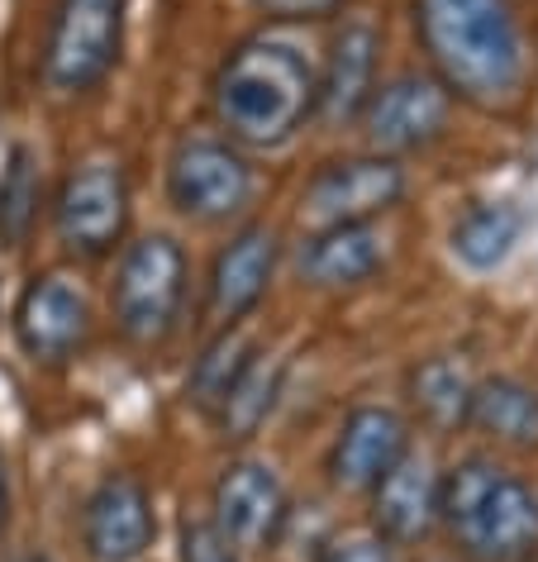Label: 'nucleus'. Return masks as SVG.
I'll list each match as a JSON object with an SVG mask.
<instances>
[{"label": "nucleus", "mask_w": 538, "mask_h": 562, "mask_svg": "<svg viewBox=\"0 0 538 562\" xmlns=\"http://www.w3.org/2000/svg\"><path fill=\"white\" fill-rule=\"evenodd\" d=\"M519 229H524V220H519L515 205H472L458 224H452V252H458L467 267L486 272V267L509 258Z\"/></svg>", "instance_id": "nucleus-20"}, {"label": "nucleus", "mask_w": 538, "mask_h": 562, "mask_svg": "<svg viewBox=\"0 0 538 562\" xmlns=\"http://www.w3.org/2000/svg\"><path fill=\"white\" fill-rule=\"evenodd\" d=\"M272 267H277V234L253 224V229H244L215 258V272H210V315L220 325H238L262 301Z\"/></svg>", "instance_id": "nucleus-16"}, {"label": "nucleus", "mask_w": 538, "mask_h": 562, "mask_svg": "<svg viewBox=\"0 0 538 562\" xmlns=\"http://www.w3.org/2000/svg\"><path fill=\"white\" fill-rule=\"evenodd\" d=\"M467 425L501 448H538V391L515 382V376H491L472 391Z\"/></svg>", "instance_id": "nucleus-18"}, {"label": "nucleus", "mask_w": 538, "mask_h": 562, "mask_svg": "<svg viewBox=\"0 0 538 562\" xmlns=\"http://www.w3.org/2000/svg\"><path fill=\"white\" fill-rule=\"evenodd\" d=\"M181 562H238V553L210 519H187L181 525Z\"/></svg>", "instance_id": "nucleus-24"}, {"label": "nucleus", "mask_w": 538, "mask_h": 562, "mask_svg": "<svg viewBox=\"0 0 538 562\" xmlns=\"http://www.w3.org/2000/svg\"><path fill=\"white\" fill-rule=\"evenodd\" d=\"M320 77L295 44L253 38L234 48L210 87L220 130L248 148H281L315 115Z\"/></svg>", "instance_id": "nucleus-2"}, {"label": "nucleus", "mask_w": 538, "mask_h": 562, "mask_svg": "<svg viewBox=\"0 0 538 562\" xmlns=\"http://www.w3.org/2000/svg\"><path fill=\"white\" fill-rule=\"evenodd\" d=\"M53 220H58V238L72 252H81V258H105L124 238V224H130V187H124V172L115 162L77 167V172L63 181Z\"/></svg>", "instance_id": "nucleus-8"}, {"label": "nucleus", "mask_w": 538, "mask_h": 562, "mask_svg": "<svg viewBox=\"0 0 538 562\" xmlns=\"http://www.w3.org/2000/svg\"><path fill=\"white\" fill-rule=\"evenodd\" d=\"M386 258V244L372 224H334V229H315V238L301 252V277L310 286L338 291L367 281Z\"/></svg>", "instance_id": "nucleus-17"}, {"label": "nucleus", "mask_w": 538, "mask_h": 562, "mask_svg": "<svg viewBox=\"0 0 538 562\" xmlns=\"http://www.w3.org/2000/svg\"><path fill=\"white\" fill-rule=\"evenodd\" d=\"M34 215H38V167L30 148H15L5 177H0V238H5V248H20L30 238Z\"/></svg>", "instance_id": "nucleus-23"}, {"label": "nucleus", "mask_w": 538, "mask_h": 562, "mask_svg": "<svg viewBox=\"0 0 538 562\" xmlns=\"http://www.w3.org/2000/svg\"><path fill=\"white\" fill-rule=\"evenodd\" d=\"M438 519L472 562H529L538 553V491L491 458L438 476Z\"/></svg>", "instance_id": "nucleus-3"}, {"label": "nucleus", "mask_w": 538, "mask_h": 562, "mask_svg": "<svg viewBox=\"0 0 538 562\" xmlns=\"http://www.w3.org/2000/svg\"><path fill=\"white\" fill-rule=\"evenodd\" d=\"M281 391V362L267 358V353H253V362L244 368V376L234 382V391L224 396L220 405V425H224V439H253L258 425L267 419Z\"/></svg>", "instance_id": "nucleus-21"}, {"label": "nucleus", "mask_w": 538, "mask_h": 562, "mask_svg": "<svg viewBox=\"0 0 538 562\" xmlns=\"http://www.w3.org/2000/svg\"><path fill=\"white\" fill-rule=\"evenodd\" d=\"M181 301H187V252L177 238L148 234L130 244L115 281V325L124 339L158 348L177 329Z\"/></svg>", "instance_id": "nucleus-4"}, {"label": "nucleus", "mask_w": 538, "mask_h": 562, "mask_svg": "<svg viewBox=\"0 0 538 562\" xmlns=\"http://www.w3.org/2000/svg\"><path fill=\"white\" fill-rule=\"evenodd\" d=\"M448 110H452V95L438 77H395L391 87L372 91V101L362 110V130H367V144L391 153H415V148H429L434 138H444L448 130Z\"/></svg>", "instance_id": "nucleus-9"}, {"label": "nucleus", "mask_w": 538, "mask_h": 562, "mask_svg": "<svg viewBox=\"0 0 538 562\" xmlns=\"http://www.w3.org/2000/svg\"><path fill=\"white\" fill-rule=\"evenodd\" d=\"M405 453H410L405 419L386 411V405H362L338 429V443L329 453V476L344 491H372Z\"/></svg>", "instance_id": "nucleus-13"}, {"label": "nucleus", "mask_w": 538, "mask_h": 562, "mask_svg": "<svg viewBox=\"0 0 538 562\" xmlns=\"http://www.w3.org/2000/svg\"><path fill=\"white\" fill-rule=\"evenodd\" d=\"M24 562H48V558H24Z\"/></svg>", "instance_id": "nucleus-28"}, {"label": "nucleus", "mask_w": 538, "mask_h": 562, "mask_svg": "<svg viewBox=\"0 0 538 562\" xmlns=\"http://www.w3.org/2000/svg\"><path fill=\"white\" fill-rule=\"evenodd\" d=\"M248 362H253V339L238 325H224L220 339L195 358V372H191V386H187L191 401L201 405V411H220Z\"/></svg>", "instance_id": "nucleus-22"}, {"label": "nucleus", "mask_w": 538, "mask_h": 562, "mask_svg": "<svg viewBox=\"0 0 538 562\" xmlns=\"http://www.w3.org/2000/svg\"><path fill=\"white\" fill-rule=\"evenodd\" d=\"M91 334V311L87 296L58 272H44L24 286V296L15 305V339L24 348V358L34 362H67L87 344Z\"/></svg>", "instance_id": "nucleus-11"}, {"label": "nucleus", "mask_w": 538, "mask_h": 562, "mask_svg": "<svg viewBox=\"0 0 538 562\" xmlns=\"http://www.w3.org/2000/svg\"><path fill=\"white\" fill-rule=\"evenodd\" d=\"M415 24L448 95L481 110L519 101L524 44L509 0H415Z\"/></svg>", "instance_id": "nucleus-1"}, {"label": "nucleus", "mask_w": 538, "mask_h": 562, "mask_svg": "<svg viewBox=\"0 0 538 562\" xmlns=\"http://www.w3.org/2000/svg\"><path fill=\"white\" fill-rule=\"evenodd\" d=\"M372 525L381 543H419L438 525V476L424 453H405L372 486Z\"/></svg>", "instance_id": "nucleus-14"}, {"label": "nucleus", "mask_w": 538, "mask_h": 562, "mask_svg": "<svg viewBox=\"0 0 538 562\" xmlns=\"http://www.w3.org/2000/svg\"><path fill=\"white\" fill-rule=\"evenodd\" d=\"M405 195V172L395 158H344L310 177L301 195V220L310 229L334 224H372V215L391 210Z\"/></svg>", "instance_id": "nucleus-7"}, {"label": "nucleus", "mask_w": 538, "mask_h": 562, "mask_svg": "<svg viewBox=\"0 0 538 562\" xmlns=\"http://www.w3.org/2000/svg\"><path fill=\"white\" fill-rule=\"evenodd\" d=\"M267 20H324L334 10H344L348 0H253Z\"/></svg>", "instance_id": "nucleus-25"}, {"label": "nucleus", "mask_w": 538, "mask_h": 562, "mask_svg": "<svg viewBox=\"0 0 538 562\" xmlns=\"http://www.w3.org/2000/svg\"><path fill=\"white\" fill-rule=\"evenodd\" d=\"M472 391H477V382L467 376V368L458 358H429L410 372V401H415L419 419L434 434H452V429L467 425Z\"/></svg>", "instance_id": "nucleus-19"}, {"label": "nucleus", "mask_w": 538, "mask_h": 562, "mask_svg": "<svg viewBox=\"0 0 538 562\" xmlns=\"http://www.w3.org/2000/svg\"><path fill=\"white\" fill-rule=\"evenodd\" d=\"M291 519L281 476L267 462H229L215 482V525L229 548H272Z\"/></svg>", "instance_id": "nucleus-10"}, {"label": "nucleus", "mask_w": 538, "mask_h": 562, "mask_svg": "<svg viewBox=\"0 0 538 562\" xmlns=\"http://www.w3.org/2000/svg\"><path fill=\"white\" fill-rule=\"evenodd\" d=\"M10 525V472H5V458H0V533Z\"/></svg>", "instance_id": "nucleus-27"}, {"label": "nucleus", "mask_w": 538, "mask_h": 562, "mask_svg": "<svg viewBox=\"0 0 538 562\" xmlns=\"http://www.w3.org/2000/svg\"><path fill=\"white\" fill-rule=\"evenodd\" d=\"M130 0H63L44 48V81L58 95H81L120 58Z\"/></svg>", "instance_id": "nucleus-5"}, {"label": "nucleus", "mask_w": 538, "mask_h": 562, "mask_svg": "<svg viewBox=\"0 0 538 562\" xmlns=\"http://www.w3.org/2000/svg\"><path fill=\"white\" fill-rule=\"evenodd\" d=\"M320 562H395V558L381 539H344V543H334Z\"/></svg>", "instance_id": "nucleus-26"}, {"label": "nucleus", "mask_w": 538, "mask_h": 562, "mask_svg": "<svg viewBox=\"0 0 538 562\" xmlns=\"http://www.w3.org/2000/svg\"><path fill=\"white\" fill-rule=\"evenodd\" d=\"M167 195L187 220L220 224L253 195V167L224 138H187L167 162Z\"/></svg>", "instance_id": "nucleus-6"}, {"label": "nucleus", "mask_w": 538, "mask_h": 562, "mask_svg": "<svg viewBox=\"0 0 538 562\" xmlns=\"http://www.w3.org/2000/svg\"><path fill=\"white\" fill-rule=\"evenodd\" d=\"M377 53H381V34L367 20L344 24V34L329 44V63L320 72V91H315V110L324 124H348L362 120L367 101H372V77H377Z\"/></svg>", "instance_id": "nucleus-15"}, {"label": "nucleus", "mask_w": 538, "mask_h": 562, "mask_svg": "<svg viewBox=\"0 0 538 562\" xmlns=\"http://www.w3.org/2000/svg\"><path fill=\"white\" fill-rule=\"evenodd\" d=\"M153 533H158V525H153V501L138 476L115 472L91 491L87 515H81V539H87V553L96 562L144 558Z\"/></svg>", "instance_id": "nucleus-12"}]
</instances>
